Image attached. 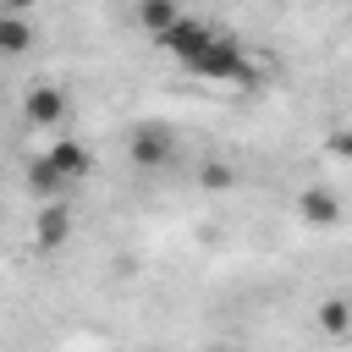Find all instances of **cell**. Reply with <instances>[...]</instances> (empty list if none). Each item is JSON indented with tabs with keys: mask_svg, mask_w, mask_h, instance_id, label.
Masks as SVG:
<instances>
[{
	"mask_svg": "<svg viewBox=\"0 0 352 352\" xmlns=\"http://www.w3.org/2000/svg\"><path fill=\"white\" fill-rule=\"evenodd\" d=\"M324 154H330L336 165H346V170H352V126H346V132H330V143H324Z\"/></svg>",
	"mask_w": 352,
	"mask_h": 352,
	"instance_id": "obj_13",
	"label": "cell"
},
{
	"mask_svg": "<svg viewBox=\"0 0 352 352\" xmlns=\"http://www.w3.org/2000/svg\"><path fill=\"white\" fill-rule=\"evenodd\" d=\"M66 88H55V82H33L28 94H22V121L33 126V132H55L60 121H66Z\"/></svg>",
	"mask_w": 352,
	"mask_h": 352,
	"instance_id": "obj_3",
	"label": "cell"
},
{
	"mask_svg": "<svg viewBox=\"0 0 352 352\" xmlns=\"http://www.w3.org/2000/svg\"><path fill=\"white\" fill-rule=\"evenodd\" d=\"M0 60H6V55H0Z\"/></svg>",
	"mask_w": 352,
	"mask_h": 352,
	"instance_id": "obj_14",
	"label": "cell"
},
{
	"mask_svg": "<svg viewBox=\"0 0 352 352\" xmlns=\"http://www.w3.org/2000/svg\"><path fill=\"white\" fill-rule=\"evenodd\" d=\"M33 44V22L22 11H0V55H22Z\"/></svg>",
	"mask_w": 352,
	"mask_h": 352,
	"instance_id": "obj_9",
	"label": "cell"
},
{
	"mask_svg": "<svg viewBox=\"0 0 352 352\" xmlns=\"http://www.w3.org/2000/svg\"><path fill=\"white\" fill-rule=\"evenodd\" d=\"M66 236H72V209L60 198L55 204H38V214H33V248L38 253H60Z\"/></svg>",
	"mask_w": 352,
	"mask_h": 352,
	"instance_id": "obj_6",
	"label": "cell"
},
{
	"mask_svg": "<svg viewBox=\"0 0 352 352\" xmlns=\"http://www.w3.org/2000/svg\"><path fill=\"white\" fill-rule=\"evenodd\" d=\"M126 160H132L138 170H165V165L176 160V132H170L165 121H138L132 138H126Z\"/></svg>",
	"mask_w": 352,
	"mask_h": 352,
	"instance_id": "obj_2",
	"label": "cell"
},
{
	"mask_svg": "<svg viewBox=\"0 0 352 352\" xmlns=\"http://www.w3.org/2000/svg\"><path fill=\"white\" fill-rule=\"evenodd\" d=\"M209 38H214V22H204V16H187V11H182V16H176V28H170L165 38H154V44L187 66V60H192V55H198Z\"/></svg>",
	"mask_w": 352,
	"mask_h": 352,
	"instance_id": "obj_4",
	"label": "cell"
},
{
	"mask_svg": "<svg viewBox=\"0 0 352 352\" xmlns=\"http://www.w3.org/2000/svg\"><path fill=\"white\" fill-rule=\"evenodd\" d=\"M60 187H66V182H60L44 160H33V165H28V192H33L38 204H55V192H60Z\"/></svg>",
	"mask_w": 352,
	"mask_h": 352,
	"instance_id": "obj_11",
	"label": "cell"
},
{
	"mask_svg": "<svg viewBox=\"0 0 352 352\" xmlns=\"http://www.w3.org/2000/svg\"><path fill=\"white\" fill-rule=\"evenodd\" d=\"M319 330L336 336V341L352 336V297H324V302H319Z\"/></svg>",
	"mask_w": 352,
	"mask_h": 352,
	"instance_id": "obj_10",
	"label": "cell"
},
{
	"mask_svg": "<svg viewBox=\"0 0 352 352\" xmlns=\"http://www.w3.org/2000/svg\"><path fill=\"white\" fill-rule=\"evenodd\" d=\"M297 214H302L308 226L330 231V226L341 220V198H336L330 187H302V192H297Z\"/></svg>",
	"mask_w": 352,
	"mask_h": 352,
	"instance_id": "obj_7",
	"label": "cell"
},
{
	"mask_svg": "<svg viewBox=\"0 0 352 352\" xmlns=\"http://www.w3.org/2000/svg\"><path fill=\"white\" fill-rule=\"evenodd\" d=\"M44 165H50L60 182H82V176L94 170V148L77 143V138H55V143L44 148Z\"/></svg>",
	"mask_w": 352,
	"mask_h": 352,
	"instance_id": "obj_5",
	"label": "cell"
},
{
	"mask_svg": "<svg viewBox=\"0 0 352 352\" xmlns=\"http://www.w3.org/2000/svg\"><path fill=\"white\" fill-rule=\"evenodd\" d=\"M187 77L198 82H220V88H236V82H253V60H248V44H236L231 33H214L192 60H187Z\"/></svg>",
	"mask_w": 352,
	"mask_h": 352,
	"instance_id": "obj_1",
	"label": "cell"
},
{
	"mask_svg": "<svg viewBox=\"0 0 352 352\" xmlns=\"http://www.w3.org/2000/svg\"><path fill=\"white\" fill-rule=\"evenodd\" d=\"M132 16H138V28H143V33H154V38H165V33L176 28V16H182V6H176V0H143V6L132 11Z\"/></svg>",
	"mask_w": 352,
	"mask_h": 352,
	"instance_id": "obj_8",
	"label": "cell"
},
{
	"mask_svg": "<svg viewBox=\"0 0 352 352\" xmlns=\"http://www.w3.org/2000/svg\"><path fill=\"white\" fill-rule=\"evenodd\" d=\"M198 182H204L209 192H226L236 176H231V165H226V160H204V165H198Z\"/></svg>",
	"mask_w": 352,
	"mask_h": 352,
	"instance_id": "obj_12",
	"label": "cell"
}]
</instances>
